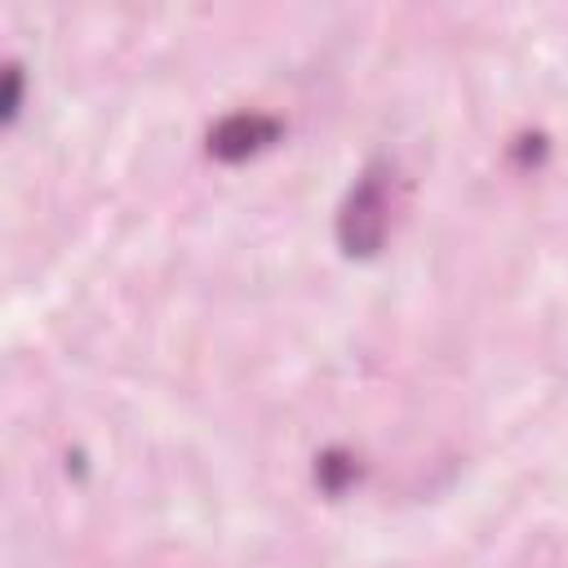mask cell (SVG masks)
Here are the masks:
<instances>
[{
  "mask_svg": "<svg viewBox=\"0 0 568 568\" xmlns=\"http://www.w3.org/2000/svg\"><path fill=\"white\" fill-rule=\"evenodd\" d=\"M382 236H387V191H382V178L369 169L347 204H343V218H337V241L352 258H369L382 249Z\"/></svg>",
  "mask_w": 568,
  "mask_h": 568,
  "instance_id": "obj_1",
  "label": "cell"
},
{
  "mask_svg": "<svg viewBox=\"0 0 568 568\" xmlns=\"http://www.w3.org/2000/svg\"><path fill=\"white\" fill-rule=\"evenodd\" d=\"M276 138V125L271 121H258V116H226L213 134H209V152L218 160H245L254 156L263 143Z\"/></svg>",
  "mask_w": 568,
  "mask_h": 568,
  "instance_id": "obj_2",
  "label": "cell"
},
{
  "mask_svg": "<svg viewBox=\"0 0 568 568\" xmlns=\"http://www.w3.org/2000/svg\"><path fill=\"white\" fill-rule=\"evenodd\" d=\"M352 476H356V463L347 458V453H324L320 467H315V480H320L328 493H343Z\"/></svg>",
  "mask_w": 568,
  "mask_h": 568,
  "instance_id": "obj_3",
  "label": "cell"
},
{
  "mask_svg": "<svg viewBox=\"0 0 568 568\" xmlns=\"http://www.w3.org/2000/svg\"><path fill=\"white\" fill-rule=\"evenodd\" d=\"M19 98H23V71L10 67V71H5V121L19 116Z\"/></svg>",
  "mask_w": 568,
  "mask_h": 568,
  "instance_id": "obj_4",
  "label": "cell"
}]
</instances>
